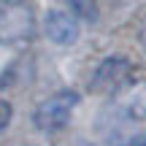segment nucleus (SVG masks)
Wrapping results in <instances>:
<instances>
[{"instance_id": "1", "label": "nucleus", "mask_w": 146, "mask_h": 146, "mask_svg": "<svg viewBox=\"0 0 146 146\" xmlns=\"http://www.w3.org/2000/svg\"><path fill=\"white\" fill-rule=\"evenodd\" d=\"M35 14L27 0L0 3V43H27L35 35Z\"/></svg>"}, {"instance_id": "2", "label": "nucleus", "mask_w": 146, "mask_h": 146, "mask_svg": "<svg viewBox=\"0 0 146 146\" xmlns=\"http://www.w3.org/2000/svg\"><path fill=\"white\" fill-rule=\"evenodd\" d=\"M76 106H78V95L76 92H70V89L54 92L35 108L33 125H35L41 133H57V130H62V127L70 122Z\"/></svg>"}, {"instance_id": "3", "label": "nucleus", "mask_w": 146, "mask_h": 146, "mask_svg": "<svg viewBox=\"0 0 146 146\" xmlns=\"http://www.w3.org/2000/svg\"><path fill=\"white\" fill-rule=\"evenodd\" d=\"M133 78V62L122 54H111L95 68L92 73V89L100 95H114Z\"/></svg>"}, {"instance_id": "4", "label": "nucleus", "mask_w": 146, "mask_h": 146, "mask_svg": "<svg viewBox=\"0 0 146 146\" xmlns=\"http://www.w3.org/2000/svg\"><path fill=\"white\" fill-rule=\"evenodd\" d=\"M43 33L57 46H73L81 35V27H78V19L68 8H52L43 16Z\"/></svg>"}, {"instance_id": "5", "label": "nucleus", "mask_w": 146, "mask_h": 146, "mask_svg": "<svg viewBox=\"0 0 146 146\" xmlns=\"http://www.w3.org/2000/svg\"><path fill=\"white\" fill-rule=\"evenodd\" d=\"M116 108L130 122H146V81H130L116 92Z\"/></svg>"}, {"instance_id": "6", "label": "nucleus", "mask_w": 146, "mask_h": 146, "mask_svg": "<svg viewBox=\"0 0 146 146\" xmlns=\"http://www.w3.org/2000/svg\"><path fill=\"white\" fill-rule=\"evenodd\" d=\"M65 5L78 22H98L100 16L98 0H65Z\"/></svg>"}, {"instance_id": "7", "label": "nucleus", "mask_w": 146, "mask_h": 146, "mask_svg": "<svg viewBox=\"0 0 146 146\" xmlns=\"http://www.w3.org/2000/svg\"><path fill=\"white\" fill-rule=\"evenodd\" d=\"M8 122H11V106L5 100H0V130H5Z\"/></svg>"}, {"instance_id": "8", "label": "nucleus", "mask_w": 146, "mask_h": 146, "mask_svg": "<svg viewBox=\"0 0 146 146\" xmlns=\"http://www.w3.org/2000/svg\"><path fill=\"white\" fill-rule=\"evenodd\" d=\"M127 146H146V133H141V135H135V138H130V141H127Z\"/></svg>"}, {"instance_id": "9", "label": "nucleus", "mask_w": 146, "mask_h": 146, "mask_svg": "<svg viewBox=\"0 0 146 146\" xmlns=\"http://www.w3.org/2000/svg\"><path fill=\"white\" fill-rule=\"evenodd\" d=\"M138 38H141V46L146 49V22L141 25V33H138Z\"/></svg>"}]
</instances>
